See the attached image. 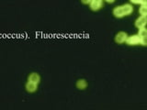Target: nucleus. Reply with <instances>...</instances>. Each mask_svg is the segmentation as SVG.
Returning a JSON list of instances; mask_svg holds the SVG:
<instances>
[{"label": "nucleus", "instance_id": "obj_13", "mask_svg": "<svg viewBox=\"0 0 147 110\" xmlns=\"http://www.w3.org/2000/svg\"><path fill=\"white\" fill-rule=\"evenodd\" d=\"M105 1L107 3H109V4H112V3H114L115 1H116V0H105Z\"/></svg>", "mask_w": 147, "mask_h": 110}, {"label": "nucleus", "instance_id": "obj_3", "mask_svg": "<svg viewBox=\"0 0 147 110\" xmlns=\"http://www.w3.org/2000/svg\"><path fill=\"white\" fill-rule=\"evenodd\" d=\"M128 33L125 31H119L118 33L115 35V42L118 43V44H122V43H125V41L127 40V37H128Z\"/></svg>", "mask_w": 147, "mask_h": 110}, {"label": "nucleus", "instance_id": "obj_5", "mask_svg": "<svg viewBox=\"0 0 147 110\" xmlns=\"http://www.w3.org/2000/svg\"><path fill=\"white\" fill-rule=\"evenodd\" d=\"M147 22V17L146 16H140L134 22V25L137 29H141V28H144L146 26Z\"/></svg>", "mask_w": 147, "mask_h": 110}, {"label": "nucleus", "instance_id": "obj_1", "mask_svg": "<svg viewBox=\"0 0 147 110\" xmlns=\"http://www.w3.org/2000/svg\"><path fill=\"white\" fill-rule=\"evenodd\" d=\"M133 10H134V8H133L132 5L130 3H126V4L121 5V6L115 7L112 10V14L114 15L115 17L122 18L124 17L130 16L133 12Z\"/></svg>", "mask_w": 147, "mask_h": 110}, {"label": "nucleus", "instance_id": "obj_9", "mask_svg": "<svg viewBox=\"0 0 147 110\" xmlns=\"http://www.w3.org/2000/svg\"><path fill=\"white\" fill-rule=\"evenodd\" d=\"M139 13L141 16H147V5H140Z\"/></svg>", "mask_w": 147, "mask_h": 110}, {"label": "nucleus", "instance_id": "obj_6", "mask_svg": "<svg viewBox=\"0 0 147 110\" xmlns=\"http://www.w3.org/2000/svg\"><path fill=\"white\" fill-rule=\"evenodd\" d=\"M25 88H26L27 92H29V93H35V92L38 90V84H35L33 82L28 81L25 85Z\"/></svg>", "mask_w": 147, "mask_h": 110}, {"label": "nucleus", "instance_id": "obj_10", "mask_svg": "<svg viewBox=\"0 0 147 110\" xmlns=\"http://www.w3.org/2000/svg\"><path fill=\"white\" fill-rule=\"evenodd\" d=\"M138 35H139L141 38H146L147 36V31H146V28H141V29H138Z\"/></svg>", "mask_w": 147, "mask_h": 110}, {"label": "nucleus", "instance_id": "obj_7", "mask_svg": "<svg viewBox=\"0 0 147 110\" xmlns=\"http://www.w3.org/2000/svg\"><path fill=\"white\" fill-rule=\"evenodd\" d=\"M28 81H30V82H33L35 84H40V75L39 74L38 72H31L30 73V75L28 76Z\"/></svg>", "mask_w": 147, "mask_h": 110}, {"label": "nucleus", "instance_id": "obj_14", "mask_svg": "<svg viewBox=\"0 0 147 110\" xmlns=\"http://www.w3.org/2000/svg\"><path fill=\"white\" fill-rule=\"evenodd\" d=\"M140 5H147V0H141Z\"/></svg>", "mask_w": 147, "mask_h": 110}, {"label": "nucleus", "instance_id": "obj_11", "mask_svg": "<svg viewBox=\"0 0 147 110\" xmlns=\"http://www.w3.org/2000/svg\"><path fill=\"white\" fill-rule=\"evenodd\" d=\"M130 2L131 4H134V5H140L141 4V0H130Z\"/></svg>", "mask_w": 147, "mask_h": 110}, {"label": "nucleus", "instance_id": "obj_8", "mask_svg": "<svg viewBox=\"0 0 147 110\" xmlns=\"http://www.w3.org/2000/svg\"><path fill=\"white\" fill-rule=\"evenodd\" d=\"M76 88L78 90H85L86 89L87 85H88V84H87V82L86 79H84V78H81V79H78L76 81Z\"/></svg>", "mask_w": 147, "mask_h": 110}, {"label": "nucleus", "instance_id": "obj_12", "mask_svg": "<svg viewBox=\"0 0 147 110\" xmlns=\"http://www.w3.org/2000/svg\"><path fill=\"white\" fill-rule=\"evenodd\" d=\"M81 2L84 5H89V3L91 2V0H81Z\"/></svg>", "mask_w": 147, "mask_h": 110}, {"label": "nucleus", "instance_id": "obj_4", "mask_svg": "<svg viewBox=\"0 0 147 110\" xmlns=\"http://www.w3.org/2000/svg\"><path fill=\"white\" fill-rule=\"evenodd\" d=\"M103 7V0H91L89 3V7L93 11H98Z\"/></svg>", "mask_w": 147, "mask_h": 110}, {"label": "nucleus", "instance_id": "obj_2", "mask_svg": "<svg viewBox=\"0 0 147 110\" xmlns=\"http://www.w3.org/2000/svg\"><path fill=\"white\" fill-rule=\"evenodd\" d=\"M141 40H142V38L139 35L133 34V35L127 37L125 43L129 46H136V45H141Z\"/></svg>", "mask_w": 147, "mask_h": 110}]
</instances>
